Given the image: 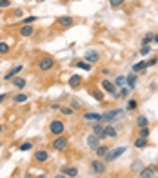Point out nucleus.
Masks as SVG:
<instances>
[{
  "instance_id": "f257e3e1",
  "label": "nucleus",
  "mask_w": 158,
  "mask_h": 178,
  "mask_svg": "<svg viewBox=\"0 0 158 178\" xmlns=\"http://www.w3.org/2000/svg\"><path fill=\"white\" fill-rule=\"evenodd\" d=\"M64 129H65V126H64L62 120H53L51 124H49V131H51V135H55V136H60L64 133Z\"/></svg>"
},
{
  "instance_id": "f03ea898",
  "label": "nucleus",
  "mask_w": 158,
  "mask_h": 178,
  "mask_svg": "<svg viewBox=\"0 0 158 178\" xmlns=\"http://www.w3.org/2000/svg\"><path fill=\"white\" fill-rule=\"evenodd\" d=\"M118 116H122V109H111V111H107V113H102L100 122H113Z\"/></svg>"
},
{
  "instance_id": "7ed1b4c3",
  "label": "nucleus",
  "mask_w": 158,
  "mask_h": 178,
  "mask_svg": "<svg viewBox=\"0 0 158 178\" xmlns=\"http://www.w3.org/2000/svg\"><path fill=\"white\" fill-rule=\"evenodd\" d=\"M127 147H118V149H113V151H107V155H105V162H113V160H116L118 156H122L124 153H126Z\"/></svg>"
},
{
  "instance_id": "20e7f679",
  "label": "nucleus",
  "mask_w": 158,
  "mask_h": 178,
  "mask_svg": "<svg viewBox=\"0 0 158 178\" xmlns=\"http://www.w3.org/2000/svg\"><path fill=\"white\" fill-rule=\"evenodd\" d=\"M53 65H55V60H53L51 56H44L38 60V69L40 71H49Z\"/></svg>"
},
{
  "instance_id": "39448f33",
  "label": "nucleus",
  "mask_w": 158,
  "mask_h": 178,
  "mask_svg": "<svg viewBox=\"0 0 158 178\" xmlns=\"http://www.w3.org/2000/svg\"><path fill=\"white\" fill-rule=\"evenodd\" d=\"M67 147V138L64 135H60V136H56L55 138V142H53V149H56V151H64Z\"/></svg>"
},
{
  "instance_id": "423d86ee",
  "label": "nucleus",
  "mask_w": 158,
  "mask_h": 178,
  "mask_svg": "<svg viewBox=\"0 0 158 178\" xmlns=\"http://www.w3.org/2000/svg\"><path fill=\"white\" fill-rule=\"evenodd\" d=\"M140 178H155L156 176V166H147V167H144L140 171Z\"/></svg>"
},
{
  "instance_id": "0eeeda50",
  "label": "nucleus",
  "mask_w": 158,
  "mask_h": 178,
  "mask_svg": "<svg viewBox=\"0 0 158 178\" xmlns=\"http://www.w3.org/2000/svg\"><path fill=\"white\" fill-rule=\"evenodd\" d=\"M56 24H58V27H71V26L74 24V18H73V17L64 15V17H58Z\"/></svg>"
},
{
  "instance_id": "6e6552de",
  "label": "nucleus",
  "mask_w": 158,
  "mask_h": 178,
  "mask_svg": "<svg viewBox=\"0 0 158 178\" xmlns=\"http://www.w3.org/2000/svg\"><path fill=\"white\" fill-rule=\"evenodd\" d=\"M84 58L89 64H96L98 60H100V55H98V51H95V49H87L85 55H84Z\"/></svg>"
},
{
  "instance_id": "1a4fd4ad",
  "label": "nucleus",
  "mask_w": 158,
  "mask_h": 178,
  "mask_svg": "<svg viewBox=\"0 0 158 178\" xmlns=\"http://www.w3.org/2000/svg\"><path fill=\"white\" fill-rule=\"evenodd\" d=\"M91 167H93V171L98 173V175L105 173V164L102 162V160H93V162H91Z\"/></svg>"
},
{
  "instance_id": "9d476101",
  "label": "nucleus",
  "mask_w": 158,
  "mask_h": 178,
  "mask_svg": "<svg viewBox=\"0 0 158 178\" xmlns=\"http://www.w3.org/2000/svg\"><path fill=\"white\" fill-rule=\"evenodd\" d=\"M85 144L91 147V149H96V147L100 146V138L95 135H87V138H85Z\"/></svg>"
},
{
  "instance_id": "9b49d317",
  "label": "nucleus",
  "mask_w": 158,
  "mask_h": 178,
  "mask_svg": "<svg viewBox=\"0 0 158 178\" xmlns=\"http://www.w3.org/2000/svg\"><path fill=\"white\" fill-rule=\"evenodd\" d=\"M93 133H95V136H98V138H105L102 122H95V124H93Z\"/></svg>"
},
{
  "instance_id": "f8f14e48",
  "label": "nucleus",
  "mask_w": 158,
  "mask_h": 178,
  "mask_svg": "<svg viewBox=\"0 0 158 178\" xmlns=\"http://www.w3.org/2000/svg\"><path fill=\"white\" fill-rule=\"evenodd\" d=\"M47 158H49V155H47V151H44V149H40V151H36V153H35V162H38V164L45 162Z\"/></svg>"
},
{
  "instance_id": "ddd939ff",
  "label": "nucleus",
  "mask_w": 158,
  "mask_h": 178,
  "mask_svg": "<svg viewBox=\"0 0 158 178\" xmlns=\"http://www.w3.org/2000/svg\"><path fill=\"white\" fill-rule=\"evenodd\" d=\"M102 89H104L105 93H109V94H115V84L113 82H109V80H102Z\"/></svg>"
},
{
  "instance_id": "4468645a",
  "label": "nucleus",
  "mask_w": 158,
  "mask_h": 178,
  "mask_svg": "<svg viewBox=\"0 0 158 178\" xmlns=\"http://www.w3.org/2000/svg\"><path fill=\"white\" fill-rule=\"evenodd\" d=\"M62 175H65V176H76V175H78V169L64 166V167H62Z\"/></svg>"
},
{
  "instance_id": "2eb2a0df",
  "label": "nucleus",
  "mask_w": 158,
  "mask_h": 178,
  "mask_svg": "<svg viewBox=\"0 0 158 178\" xmlns=\"http://www.w3.org/2000/svg\"><path fill=\"white\" fill-rule=\"evenodd\" d=\"M33 33H35L33 26H22L20 27V36H31Z\"/></svg>"
},
{
  "instance_id": "dca6fc26",
  "label": "nucleus",
  "mask_w": 158,
  "mask_h": 178,
  "mask_svg": "<svg viewBox=\"0 0 158 178\" xmlns=\"http://www.w3.org/2000/svg\"><path fill=\"white\" fill-rule=\"evenodd\" d=\"M80 84H82V78H80V75H73V76L69 78V85H71L73 89H76Z\"/></svg>"
},
{
  "instance_id": "f3484780",
  "label": "nucleus",
  "mask_w": 158,
  "mask_h": 178,
  "mask_svg": "<svg viewBox=\"0 0 158 178\" xmlns=\"http://www.w3.org/2000/svg\"><path fill=\"white\" fill-rule=\"evenodd\" d=\"M84 118L87 120V122H100L102 115H98V113H85Z\"/></svg>"
},
{
  "instance_id": "a211bd4d",
  "label": "nucleus",
  "mask_w": 158,
  "mask_h": 178,
  "mask_svg": "<svg viewBox=\"0 0 158 178\" xmlns=\"http://www.w3.org/2000/svg\"><path fill=\"white\" fill-rule=\"evenodd\" d=\"M135 84H136V75H135V73L127 75V76H126V85L133 89V87H135Z\"/></svg>"
},
{
  "instance_id": "6ab92c4d",
  "label": "nucleus",
  "mask_w": 158,
  "mask_h": 178,
  "mask_svg": "<svg viewBox=\"0 0 158 178\" xmlns=\"http://www.w3.org/2000/svg\"><path fill=\"white\" fill-rule=\"evenodd\" d=\"M20 69H22V65H17L15 69H11L9 73H7V75H6V76H4V80H13V78H15L17 75L20 73Z\"/></svg>"
},
{
  "instance_id": "aec40b11",
  "label": "nucleus",
  "mask_w": 158,
  "mask_h": 178,
  "mask_svg": "<svg viewBox=\"0 0 158 178\" xmlns=\"http://www.w3.org/2000/svg\"><path fill=\"white\" fill-rule=\"evenodd\" d=\"M136 126L138 127H147L149 126V118L147 116H144V115L136 116Z\"/></svg>"
},
{
  "instance_id": "412c9836",
  "label": "nucleus",
  "mask_w": 158,
  "mask_h": 178,
  "mask_svg": "<svg viewBox=\"0 0 158 178\" xmlns=\"http://www.w3.org/2000/svg\"><path fill=\"white\" fill-rule=\"evenodd\" d=\"M27 98H29L27 94L20 93V94H15V96H13V102H15V104H24V102H27Z\"/></svg>"
},
{
  "instance_id": "4be33fe9",
  "label": "nucleus",
  "mask_w": 158,
  "mask_h": 178,
  "mask_svg": "<svg viewBox=\"0 0 158 178\" xmlns=\"http://www.w3.org/2000/svg\"><path fill=\"white\" fill-rule=\"evenodd\" d=\"M104 133H105V136H109V138H115L118 133H116V129L113 126H105L104 127Z\"/></svg>"
},
{
  "instance_id": "5701e85b",
  "label": "nucleus",
  "mask_w": 158,
  "mask_h": 178,
  "mask_svg": "<svg viewBox=\"0 0 158 178\" xmlns=\"http://www.w3.org/2000/svg\"><path fill=\"white\" fill-rule=\"evenodd\" d=\"M135 147H138V149H146V147H147V138H140V136H138L136 140H135Z\"/></svg>"
},
{
  "instance_id": "b1692460",
  "label": "nucleus",
  "mask_w": 158,
  "mask_h": 178,
  "mask_svg": "<svg viewBox=\"0 0 158 178\" xmlns=\"http://www.w3.org/2000/svg\"><path fill=\"white\" fill-rule=\"evenodd\" d=\"M76 67H78V69H84V71L89 73V71L93 69V64H89V62H76Z\"/></svg>"
},
{
  "instance_id": "393cba45",
  "label": "nucleus",
  "mask_w": 158,
  "mask_h": 178,
  "mask_svg": "<svg viewBox=\"0 0 158 178\" xmlns=\"http://www.w3.org/2000/svg\"><path fill=\"white\" fill-rule=\"evenodd\" d=\"M13 84H15V87H18V89H24L26 87V80L20 78V76H15L13 78Z\"/></svg>"
},
{
  "instance_id": "a878e982",
  "label": "nucleus",
  "mask_w": 158,
  "mask_h": 178,
  "mask_svg": "<svg viewBox=\"0 0 158 178\" xmlns=\"http://www.w3.org/2000/svg\"><path fill=\"white\" fill-rule=\"evenodd\" d=\"M95 151H96V156L104 158L105 155H107V151H109V149H107V147H105V146H98V147H96V149H95Z\"/></svg>"
},
{
  "instance_id": "bb28decb",
  "label": "nucleus",
  "mask_w": 158,
  "mask_h": 178,
  "mask_svg": "<svg viewBox=\"0 0 158 178\" xmlns=\"http://www.w3.org/2000/svg\"><path fill=\"white\" fill-rule=\"evenodd\" d=\"M144 69H147V65H146V60L144 62H138L133 65V73H138V71H144Z\"/></svg>"
},
{
  "instance_id": "cd10ccee",
  "label": "nucleus",
  "mask_w": 158,
  "mask_h": 178,
  "mask_svg": "<svg viewBox=\"0 0 158 178\" xmlns=\"http://www.w3.org/2000/svg\"><path fill=\"white\" fill-rule=\"evenodd\" d=\"M138 135H140V138H149V135H151V129H149V126L147 127H140Z\"/></svg>"
},
{
  "instance_id": "c85d7f7f",
  "label": "nucleus",
  "mask_w": 158,
  "mask_h": 178,
  "mask_svg": "<svg viewBox=\"0 0 158 178\" xmlns=\"http://www.w3.org/2000/svg\"><path fill=\"white\" fill-rule=\"evenodd\" d=\"M136 107H138V102H136V100H129V102H127V105H126L127 111H135Z\"/></svg>"
},
{
  "instance_id": "c756f323",
  "label": "nucleus",
  "mask_w": 158,
  "mask_h": 178,
  "mask_svg": "<svg viewBox=\"0 0 158 178\" xmlns=\"http://www.w3.org/2000/svg\"><path fill=\"white\" fill-rule=\"evenodd\" d=\"M18 149H20V151H31L33 149V142H24Z\"/></svg>"
},
{
  "instance_id": "7c9ffc66",
  "label": "nucleus",
  "mask_w": 158,
  "mask_h": 178,
  "mask_svg": "<svg viewBox=\"0 0 158 178\" xmlns=\"http://www.w3.org/2000/svg\"><path fill=\"white\" fill-rule=\"evenodd\" d=\"M9 53V46L4 42H0V55H7Z\"/></svg>"
},
{
  "instance_id": "2f4dec72",
  "label": "nucleus",
  "mask_w": 158,
  "mask_h": 178,
  "mask_svg": "<svg viewBox=\"0 0 158 178\" xmlns=\"http://www.w3.org/2000/svg\"><path fill=\"white\" fill-rule=\"evenodd\" d=\"M151 40H153V33H147V35H146V36L142 38V46H147V44L151 42Z\"/></svg>"
},
{
  "instance_id": "473e14b6",
  "label": "nucleus",
  "mask_w": 158,
  "mask_h": 178,
  "mask_svg": "<svg viewBox=\"0 0 158 178\" xmlns=\"http://www.w3.org/2000/svg\"><path fill=\"white\" fill-rule=\"evenodd\" d=\"M35 20H36V17H27V18H24V20H22V26H31Z\"/></svg>"
},
{
  "instance_id": "72a5a7b5",
  "label": "nucleus",
  "mask_w": 158,
  "mask_h": 178,
  "mask_svg": "<svg viewBox=\"0 0 158 178\" xmlns=\"http://www.w3.org/2000/svg\"><path fill=\"white\" fill-rule=\"evenodd\" d=\"M116 85H120V87H127V85H126V76H116Z\"/></svg>"
},
{
  "instance_id": "f704fd0d",
  "label": "nucleus",
  "mask_w": 158,
  "mask_h": 178,
  "mask_svg": "<svg viewBox=\"0 0 158 178\" xmlns=\"http://www.w3.org/2000/svg\"><path fill=\"white\" fill-rule=\"evenodd\" d=\"M124 4V0H109V6L111 7H120Z\"/></svg>"
},
{
  "instance_id": "c9c22d12",
  "label": "nucleus",
  "mask_w": 158,
  "mask_h": 178,
  "mask_svg": "<svg viewBox=\"0 0 158 178\" xmlns=\"http://www.w3.org/2000/svg\"><path fill=\"white\" fill-rule=\"evenodd\" d=\"M93 98H95V100H98V102H104V94L102 93H98V91H93Z\"/></svg>"
},
{
  "instance_id": "e433bc0d",
  "label": "nucleus",
  "mask_w": 158,
  "mask_h": 178,
  "mask_svg": "<svg viewBox=\"0 0 158 178\" xmlns=\"http://www.w3.org/2000/svg\"><path fill=\"white\" fill-rule=\"evenodd\" d=\"M60 111H62V115H73V107H60Z\"/></svg>"
},
{
  "instance_id": "4c0bfd02",
  "label": "nucleus",
  "mask_w": 158,
  "mask_h": 178,
  "mask_svg": "<svg viewBox=\"0 0 158 178\" xmlns=\"http://www.w3.org/2000/svg\"><path fill=\"white\" fill-rule=\"evenodd\" d=\"M11 6V0H0V9H6Z\"/></svg>"
},
{
  "instance_id": "58836bf2",
  "label": "nucleus",
  "mask_w": 158,
  "mask_h": 178,
  "mask_svg": "<svg viewBox=\"0 0 158 178\" xmlns=\"http://www.w3.org/2000/svg\"><path fill=\"white\" fill-rule=\"evenodd\" d=\"M156 64H158V58H156V56H153L151 60H147V62H146V65H147V67H151V65H156Z\"/></svg>"
},
{
  "instance_id": "ea45409f",
  "label": "nucleus",
  "mask_w": 158,
  "mask_h": 178,
  "mask_svg": "<svg viewBox=\"0 0 158 178\" xmlns=\"http://www.w3.org/2000/svg\"><path fill=\"white\" fill-rule=\"evenodd\" d=\"M140 53H142V55L146 56V55H149V53H151V47H149V46H144V47L140 49Z\"/></svg>"
},
{
  "instance_id": "a19ab883",
  "label": "nucleus",
  "mask_w": 158,
  "mask_h": 178,
  "mask_svg": "<svg viewBox=\"0 0 158 178\" xmlns=\"http://www.w3.org/2000/svg\"><path fill=\"white\" fill-rule=\"evenodd\" d=\"M71 105H73V109H78V107H80V102H78V100H73Z\"/></svg>"
},
{
  "instance_id": "79ce46f5",
  "label": "nucleus",
  "mask_w": 158,
  "mask_h": 178,
  "mask_svg": "<svg viewBox=\"0 0 158 178\" xmlns=\"http://www.w3.org/2000/svg\"><path fill=\"white\" fill-rule=\"evenodd\" d=\"M20 15H22V11H20V9H17L15 13H13V17H15V18H20Z\"/></svg>"
},
{
  "instance_id": "37998d69",
  "label": "nucleus",
  "mask_w": 158,
  "mask_h": 178,
  "mask_svg": "<svg viewBox=\"0 0 158 178\" xmlns=\"http://www.w3.org/2000/svg\"><path fill=\"white\" fill-rule=\"evenodd\" d=\"M153 42L158 44V35H153Z\"/></svg>"
},
{
  "instance_id": "c03bdc74",
  "label": "nucleus",
  "mask_w": 158,
  "mask_h": 178,
  "mask_svg": "<svg viewBox=\"0 0 158 178\" xmlns=\"http://www.w3.org/2000/svg\"><path fill=\"white\" fill-rule=\"evenodd\" d=\"M6 100V94H0V102H4Z\"/></svg>"
},
{
  "instance_id": "a18cd8bd",
  "label": "nucleus",
  "mask_w": 158,
  "mask_h": 178,
  "mask_svg": "<svg viewBox=\"0 0 158 178\" xmlns=\"http://www.w3.org/2000/svg\"><path fill=\"white\" fill-rule=\"evenodd\" d=\"M55 178H67V176H65V175H56Z\"/></svg>"
},
{
  "instance_id": "49530a36",
  "label": "nucleus",
  "mask_w": 158,
  "mask_h": 178,
  "mask_svg": "<svg viewBox=\"0 0 158 178\" xmlns=\"http://www.w3.org/2000/svg\"><path fill=\"white\" fill-rule=\"evenodd\" d=\"M38 178H47V176H45V175H38Z\"/></svg>"
},
{
  "instance_id": "de8ad7c7",
  "label": "nucleus",
  "mask_w": 158,
  "mask_h": 178,
  "mask_svg": "<svg viewBox=\"0 0 158 178\" xmlns=\"http://www.w3.org/2000/svg\"><path fill=\"white\" fill-rule=\"evenodd\" d=\"M2 131H4V127H2V124H0V133H2Z\"/></svg>"
},
{
  "instance_id": "09e8293b",
  "label": "nucleus",
  "mask_w": 158,
  "mask_h": 178,
  "mask_svg": "<svg viewBox=\"0 0 158 178\" xmlns=\"http://www.w3.org/2000/svg\"><path fill=\"white\" fill-rule=\"evenodd\" d=\"M26 178H33V176H31V175H26Z\"/></svg>"
},
{
  "instance_id": "8fccbe9b",
  "label": "nucleus",
  "mask_w": 158,
  "mask_h": 178,
  "mask_svg": "<svg viewBox=\"0 0 158 178\" xmlns=\"http://www.w3.org/2000/svg\"><path fill=\"white\" fill-rule=\"evenodd\" d=\"M38 2H44V0H38Z\"/></svg>"
}]
</instances>
